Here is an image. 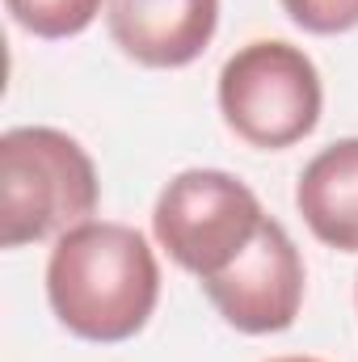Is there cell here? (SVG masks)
<instances>
[{
    "mask_svg": "<svg viewBox=\"0 0 358 362\" xmlns=\"http://www.w3.org/2000/svg\"><path fill=\"white\" fill-rule=\"evenodd\" d=\"M47 299L68 333L101 346L127 341L156 312V253L135 228L89 219L55 240L47 262Z\"/></svg>",
    "mask_w": 358,
    "mask_h": 362,
    "instance_id": "6da1fadb",
    "label": "cell"
},
{
    "mask_svg": "<svg viewBox=\"0 0 358 362\" xmlns=\"http://www.w3.org/2000/svg\"><path fill=\"white\" fill-rule=\"evenodd\" d=\"M97 169L89 152L55 127H13L0 135V249L38 245L89 223Z\"/></svg>",
    "mask_w": 358,
    "mask_h": 362,
    "instance_id": "7a4b0ae2",
    "label": "cell"
},
{
    "mask_svg": "<svg viewBox=\"0 0 358 362\" xmlns=\"http://www.w3.org/2000/svg\"><path fill=\"white\" fill-rule=\"evenodd\" d=\"M321 105L316 64L282 38L241 47L219 72V114L249 148L282 152L308 139L321 122Z\"/></svg>",
    "mask_w": 358,
    "mask_h": 362,
    "instance_id": "3957f363",
    "label": "cell"
},
{
    "mask_svg": "<svg viewBox=\"0 0 358 362\" xmlns=\"http://www.w3.org/2000/svg\"><path fill=\"white\" fill-rule=\"evenodd\" d=\"M258 194L224 169H185L169 181L152 211L156 245L198 282L228 270L262 232Z\"/></svg>",
    "mask_w": 358,
    "mask_h": 362,
    "instance_id": "277c9868",
    "label": "cell"
},
{
    "mask_svg": "<svg viewBox=\"0 0 358 362\" xmlns=\"http://www.w3.org/2000/svg\"><path fill=\"white\" fill-rule=\"evenodd\" d=\"M202 291L236 333H249V337L282 333L295 325L299 303H304L299 249L287 236V228L266 215V223L249 240V249L228 270L207 278Z\"/></svg>",
    "mask_w": 358,
    "mask_h": 362,
    "instance_id": "5b68a950",
    "label": "cell"
},
{
    "mask_svg": "<svg viewBox=\"0 0 358 362\" xmlns=\"http://www.w3.org/2000/svg\"><path fill=\"white\" fill-rule=\"evenodd\" d=\"M105 25L127 59L144 68H185L211 47L219 0H105Z\"/></svg>",
    "mask_w": 358,
    "mask_h": 362,
    "instance_id": "8992f818",
    "label": "cell"
},
{
    "mask_svg": "<svg viewBox=\"0 0 358 362\" xmlns=\"http://www.w3.org/2000/svg\"><path fill=\"white\" fill-rule=\"evenodd\" d=\"M295 206L316 240L358 253V139H337L304 165Z\"/></svg>",
    "mask_w": 358,
    "mask_h": 362,
    "instance_id": "52a82bcc",
    "label": "cell"
},
{
    "mask_svg": "<svg viewBox=\"0 0 358 362\" xmlns=\"http://www.w3.org/2000/svg\"><path fill=\"white\" fill-rule=\"evenodd\" d=\"M13 21L34 38H76L101 13V0H4Z\"/></svg>",
    "mask_w": 358,
    "mask_h": 362,
    "instance_id": "ba28073f",
    "label": "cell"
},
{
    "mask_svg": "<svg viewBox=\"0 0 358 362\" xmlns=\"http://www.w3.org/2000/svg\"><path fill=\"white\" fill-rule=\"evenodd\" d=\"M282 13L308 34L358 30V0H282Z\"/></svg>",
    "mask_w": 358,
    "mask_h": 362,
    "instance_id": "9c48e42d",
    "label": "cell"
},
{
    "mask_svg": "<svg viewBox=\"0 0 358 362\" xmlns=\"http://www.w3.org/2000/svg\"><path fill=\"white\" fill-rule=\"evenodd\" d=\"M270 362H321V358H299V354H295V358H270Z\"/></svg>",
    "mask_w": 358,
    "mask_h": 362,
    "instance_id": "30bf717a",
    "label": "cell"
}]
</instances>
